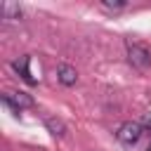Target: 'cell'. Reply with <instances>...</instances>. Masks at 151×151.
<instances>
[{"label": "cell", "mask_w": 151, "mask_h": 151, "mask_svg": "<svg viewBox=\"0 0 151 151\" xmlns=\"http://www.w3.org/2000/svg\"><path fill=\"white\" fill-rule=\"evenodd\" d=\"M125 50H127V61L137 68V71H146L151 66V50L142 42H134V40H125Z\"/></svg>", "instance_id": "6da1fadb"}, {"label": "cell", "mask_w": 151, "mask_h": 151, "mask_svg": "<svg viewBox=\"0 0 151 151\" xmlns=\"http://www.w3.org/2000/svg\"><path fill=\"white\" fill-rule=\"evenodd\" d=\"M142 134H144V125L137 123V120H125V123L118 127V132H116L118 142L125 144V146H134V144L142 139Z\"/></svg>", "instance_id": "7a4b0ae2"}, {"label": "cell", "mask_w": 151, "mask_h": 151, "mask_svg": "<svg viewBox=\"0 0 151 151\" xmlns=\"http://www.w3.org/2000/svg\"><path fill=\"white\" fill-rule=\"evenodd\" d=\"M2 101H5L12 111H17V113L33 106V97L26 94V92H5V94H2Z\"/></svg>", "instance_id": "3957f363"}, {"label": "cell", "mask_w": 151, "mask_h": 151, "mask_svg": "<svg viewBox=\"0 0 151 151\" xmlns=\"http://www.w3.org/2000/svg\"><path fill=\"white\" fill-rule=\"evenodd\" d=\"M12 66H14V71H17V73H19V76H21L26 83H31V85H35V83H38V78L31 73V57H28V54L19 57V59H17Z\"/></svg>", "instance_id": "277c9868"}, {"label": "cell", "mask_w": 151, "mask_h": 151, "mask_svg": "<svg viewBox=\"0 0 151 151\" xmlns=\"http://www.w3.org/2000/svg\"><path fill=\"white\" fill-rule=\"evenodd\" d=\"M57 78H59V83H61V85L71 87V85H76L78 73H76V68H73L71 64H59V66H57Z\"/></svg>", "instance_id": "5b68a950"}, {"label": "cell", "mask_w": 151, "mask_h": 151, "mask_svg": "<svg viewBox=\"0 0 151 151\" xmlns=\"http://www.w3.org/2000/svg\"><path fill=\"white\" fill-rule=\"evenodd\" d=\"M0 12H2V19H7V21L21 19V5H19V2H2Z\"/></svg>", "instance_id": "8992f818"}, {"label": "cell", "mask_w": 151, "mask_h": 151, "mask_svg": "<svg viewBox=\"0 0 151 151\" xmlns=\"http://www.w3.org/2000/svg\"><path fill=\"white\" fill-rule=\"evenodd\" d=\"M45 125H47V130H50L54 137H66V125H64V120L52 118V116H45Z\"/></svg>", "instance_id": "52a82bcc"}, {"label": "cell", "mask_w": 151, "mask_h": 151, "mask_svg": "<svg viewBox=\"0 0 151 151\" xmlns=\"http://www.w3.org/2000/svg\"><path fill=\"white\" fill-rule=\"evenodd\" d=\"M101 7L109 9V12H120V9L127 7V2H101Z\"/></svg>", "instance_id": "ba28073f"}, {"label": "cell", "mask_w": 151, "mask_h": 151, "mask_svg": "<svg viewBox=\"0 0 151 151\" xmlns=\"http://www.w3.org/2000/svg\"><path fill=\"white\" fill-rule=\"evenodd\" d=\"M146 151H151V142H149V146H146Z\"/></svg>", "instance_id": "9c48e42d"}]
</instances>
